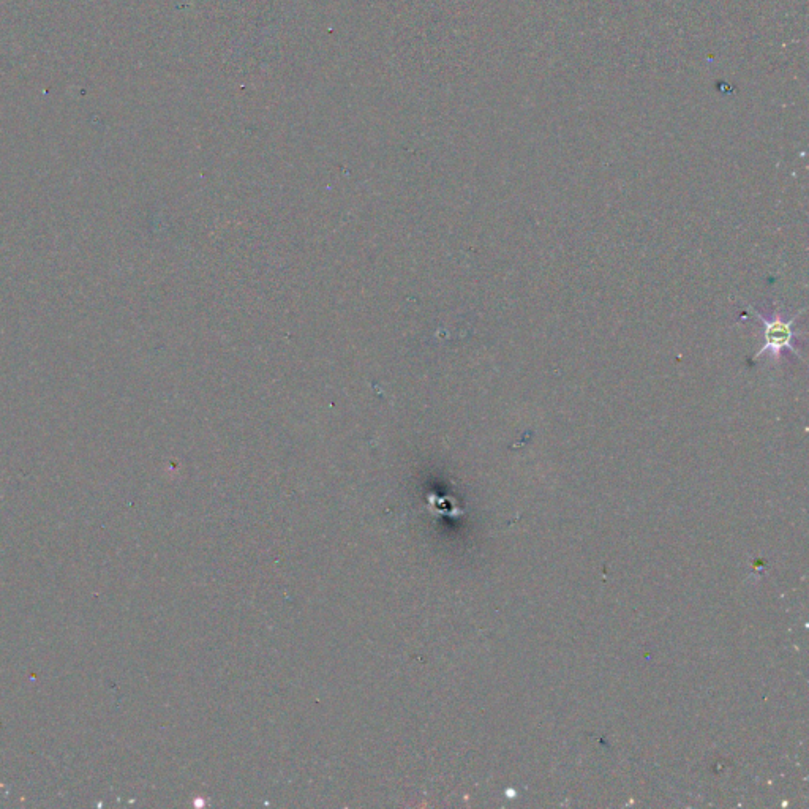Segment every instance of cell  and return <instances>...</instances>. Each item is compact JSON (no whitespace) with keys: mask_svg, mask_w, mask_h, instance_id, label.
<instances>
[{"mask_svg":"<svg viewBox=\"0 0 809 809\" xmlns=\"http://www.w3.org/2000/svg\"><path fill=\"white\" fill-rule=\"evenodd\" d=\"M803 312H805V310H802V312L794 315L791 320H784L783 312H781V310H775L770 317H765L764 313L759 312V310L753 309V307H748L746 313L751 315V317L756 318V320L762 324L765 337L764 347L754 354L753 361H757V359L764 356V354H770V358L775 359V361H779L781 356H783L784 351H791V353H794L795 356L800 358V353H798V350L794 345V326L795 321L798 320L800 315H803Z\"/></svg>","mask_w":809,"mask_h":809,"instance_id":"cell-1","label":"cell"}]
</instances>
